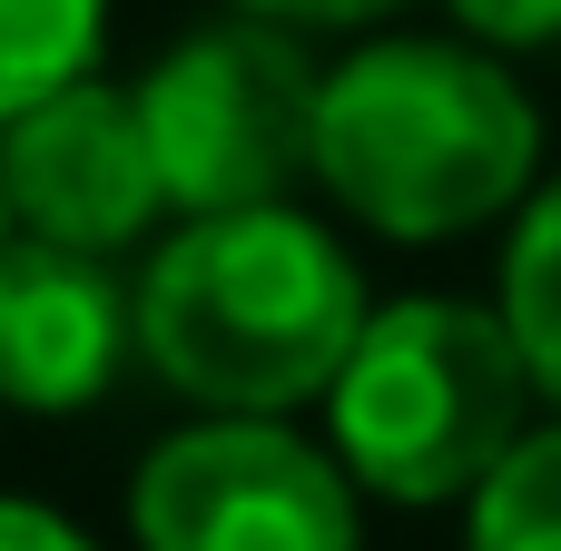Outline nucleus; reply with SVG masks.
<instances>
[{
    "label": "nucleus",
    "instance_id": "7",
    "mask_svg": "<svg viewBox=\"0 0 561 551\" xmlns=\"http://www.w3.org/2000/svg\"><path fill=\"white\" fill-rule=\"evenodd\" d=\"M138 345V296L99 246L0 237V394L30 414H79Z\"/></svg>",
    "mask_w": 561,
    "mask_h": 551
},
{
    "label": "nucleus",
    "instance_id": "4",
    "mask_svg": "<svg viewBox=\"0 0 561 551\" xmlns=\"http://www.w3.org/2000/svg\"><path fill=\"white\" fill-rule=\"evenodd\" d=\"M316 89L325 79L306 69V49L276 20L197 30L187 49H168L138 89L168 207H187V217L276 207L316 168Z\"/></svg>",
    "mask_w": 561,
    "mask_h": 551
},
{
    "label": "nucleus",
    "instance_id": "2",
    "mask_svg": "<svg viewBox=\"0 0 561 551\" xmlns=\"http://www.w3.org/2000/svg\"><path fill=\"white\" fill-rule=\"evenodd\" d=\"M542 158L533 99L444 39H385L316 89V177L385 237H463L523 197Z\"/></svg>",
    "mask_w": 561,
    "mask_h": 551
},
{
    "label": "nucleus",
    "instance_id": "12",
    "mask_svg": "<svg viewBox=\"0 0 561 551\" xmlns=\"http://www.w3.org/2000/svg\"><path fill=\"white\" fill-rule=\"evenodd\" d=\"M0 551H89V542L39 503H0Z\"/></svg>",
    "mask_w": 561,
    "mask_h": 551
},
{
    "label": "nucleus",
    "instance_id": "3",
    "mask_svg": "<svg viewBox=\"0 0 561 551\" xmlns=\"http://www.w3.org/2000/svg\"><path fill=\"white\" fill-rule=\"evenodd\" d=\"M533 365L503 315L483 306H394L365 315L355 355L335 365V454L355 483L394 503H454L523 444Z\"/></svg>",
    "mask_w": 561,
    "mask_h": 551
},
{
    "label": "nucleus",
    "instance_id": "6",
    "mask_svg": "<svg viewBox=\"0 0 561 551\" xmlns=\"http://www.w3.org/2000/svg\"><path fill=\"white\" fill-rule=\"evenodd\" d=\"M0 197H10V217H20L30 237L118 256V246L168 207L138 99H118V89H99V79H69V89H49L39 108H20V118L0 128Z\"/></svg>",
    "mask_w": 561,
    "mask_h": 551
},
{
    "label": "nucleus",
    "instance_id": "8",
    "mask_svg": "<svg viewBox=\"0 0 561 551\" xmlns=\"http://www.w3.org/2000/svg\"><path fill=\"white\" fill-rule=\"evenodd\" d=\"M108 10L99 0H0V128L20 108H39L49 89L89 79Z\"/></svg>",
    "mask_w": 561,
    "mask_h": 551
},
{
    "label": "nucleus",
    "instance_id": "10",
    "mask_svg": "<svg viewBox=\"0 0 561 551\" xmlns=\"http://www.w3.org/2000/svg\"><path fill=\"white\" fill-rule=\"evenodd\" d=\"M503 325H513L533 384L561 404V187L523 217V237H513V266H503Z\"/></svg>",
    "mask_w": 561,
    "mask_h": 551
},
{
    "label": "nucleus",
    "instance_id": "13",
    "mask_svg": "<svg viewBox=\"0 0 561 551\" xmlns=\"http://www.w3.org/2000/svg\"><path fill=\"white\" fill-rule=\"evenodd\" d=\"M256 20H306V30H345V20H375L394 0H247Z\"/></svg>",
    "mask_w": 561,
    "mask_h": 551
},
{
    "label": "nucleus",
    "instance_id": "9",
    "mask_svg": "<svg viewBox=\"0 0 561 551\" xmlns=\"http://www.w3.org/2000/svg\"><path fill=\"white\" fill-rule=\"evenodd\" d=\"M473 551H561V434H523L473 483Z\"/></svg>",
    "mask_w": 561,
    "mask_h": 551
},
{
    "label": "nucleus",
    "instance_id": "5",
    "mask_svg": "<svg viewBox=\"0 0 561 551\" xmlns=\"http://www.w3.org/2000/svg\"><path fill=\"white\" fill-rule=\"evenodd\" d=\"M128 523L138 551H355V493L266 414H217L148 454Z\"/></svg>",
    "mask_w": 561,
    "mask_h": 551
},
{
    "label": "nucleus",
    "instance_id": "14",
    "mask_svg": "<svg viewBox=\"0 0 561 551\" xmlns=\"http://www.w3.org/2000/svg\"><path fill=\"white\" fill-rule=\"evenodd\" d=\"M0 237H10V197H0Z\"/></svg>",
    "mask_w": 561,
    "mask_h": 551
},
{
    "label": "nucleus",
    "instance_id": "1",
    "mask_svg": "<svg viewBox=\"0 0 561 551\" xmlns=\"http://www.w3.org/2000/svg\"><path fill=\"white\" fill-rule=\"evenodd\" d=\"M355 335H365L355 266L335 256L325 227L286 207L197 217L148 256L138 286V355L217 414H286L325 394Z\"/></svg>",
    "mask_w": 561,
    "mask_h": 551
},
{
    "label": "nucleus",
    "instance_id": "11",
    "mask_svg": "<svg viewBox=\"0 0 561 551\" xmlns=\"http://www.w3.org/2000/svg\"><path fill=\"white\" fill-rule=\"evenodd\" d=\"M454 10H463V30H483V39H503V49L561 39V0H454Z\"/></svg>",
    "mask_w": 561,
    "mask_h": 551
}]
</instances>
